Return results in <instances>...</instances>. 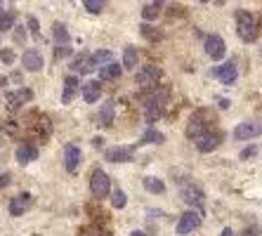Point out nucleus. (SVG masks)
<instances>
[{
    "instance_id": "f257e3e1",
    "label": "nucleus",
    "mask_w": 262,
    "mask_h": 236,
    "mask_svg": "<svg viewBox=\"0 0 262 236\" xmlns=\"http://www.w3.org/2000/svg\"><path fill=\"white\" fill-rule=\"evenodd\" d=\"M236 33H239L241 40H246V43H251V40L258 38L260 26H258L255 17H253L248 10H239V12H236Z\"/></svg>"
},
{
    "instance_id": "f03ea898",
    "label": "nucleus",
    "mask_w": 262,
    "mask_h": 236,
    "mask_svg": "<svg viewBox=\"0 0 262 236\" xmlns=\"http://www.w3.org/2000/svg\"><path fill=\"white\" fill-rule=\"evenodd\" d=\"M201 222H203V217H201V213H198V210H187V213L177 220L175 232H177L180 236H187V234H191L194 229H198V227H201Z\"/></svg>"
},
{
    "instance_id": "7ed1b4c3",
    "label": "nucleus",
    "mask_w": 262,
    "mask_h": 236,
    "mask_svg": "<svg viewBox=\"0 0 262 236\" xmlns=\"http://www.w3.org/2000/svg\"><path fill=\"white\" fill-rule=\"evenodd\" d=\"M90 189L95 198H107L111 192V180L104 170H95L92 172V180H90Z\"/></svg>"
},
{
    "instance_id": "20e7f679",
    "label": "nucleus",
    "mask_w": 262,
    "mask_h": 236,
    "mask_svg": "<svg viewBox=\"0 0 262 236\" xmlns=\"http://www.w3.org/2000/svg\"><path fill=\"white\" fill-rule=\"evenodd\" d=\"M262 135V120H246L234 128V140H253Z\"/></svg>"
},
{
    "instance_id": "39448f33",
    "label": "nucleus",
    "mask_w": 262,
    "mask_h": 236,
    "mask_svg": "<svg viewBox=\"0 0 262 236\" xmlns=\"http://www.w3.org/2000/svg\"><path fill=\"white\" fill-rule=\"evenodd\" d=\"M203 45H206V54L210 57V59H215V62H218V59H222V57H225V52H227L225 40H222L220 36H215V33H213V36H208Z\"/></svg>"
},
{
    "instance_id": "423d86ee",
    "label": "nucleus",
    "mask_w": 262,
    "mask_h": 236,
    "mask_svg": "<svg viewBox=\"0 0 262 236\" xmlns=\"http://www.w3.org/2000/svg\"><path fill=\"white\" fill-rule=\"evenodd\" d=\"M132 156H135V147H113L104 154V158L111 163H130Z\"/></svg>"
},
{
    "instance_id": "0eeeda50",
    "label": "nucleus",
    "mask_w": 262,
    "mask_h": 236,
    "mask_svg": "<svg viewBox=\"0 0 262 236\" xmlns=\"http://www.w3.org/2000/svg\"><path fill=\"white\" fill-rule=\"evenodd\" d=\"M158 76H161V71L156 69V66H144L140 74L135 76V83L140 87H156V80H158Z\"/></svg>"
},
{
    "instance_id": "6e6552de",
    "label": "nucleus",
    "mask_w": 262,
    "mask_h": 236,
    "mask_svg": "<svg viewBox=\"0 0 262 236\" xmlns=\"http://www.w3.org/2000/svg\"><path fill=\"white\" fill-rule=\"evenodd\" d=\"M22 64H24L26 71H33V74H36V71H40V69L45 66L43 54L38 52L36 47H31V50H26V52L22 54Z\"/></svg>"
},
{
    "instance_id": "1a4fd4ad",
    "label": "nucleus",
    "mask_w": 262,
    "mask_h": 236,
    "mask_svg": "<svg viewBox=\"0 0 262 236\" xmlns=\"http://www.w3.org/2000/svg\"><path fill=\"white\" fill-rule=\"evenodd\" d=\"M31 205H33V196H31V194H19V196H14V198L10 201V215L19 217V215H24Z\"/></svg>"
},
{
    "instance_id": "9d476101",
    "label": "nucleus",
    "mask_w": 262,
    "mask_h": 236,
    "mask_svg": "<svg viewBox=\"0 0 262 236\" xmlns=\"http://www.w3.org/2000/svg\"><path fill=\"white\" fill-rule=\"evenodd\" d=\"M213 74H215V78H220L225 85H231V83L239 78V71H236V64H234V62H227V64L218 66Z\"/></svg>"
},
{
    "instance_id": "9b49d317",
    "label": "nucleus",
    "mask_w": 262,
    "mask_h": 236,
    "mask_svg": "<svg viewBox=\"0 0 262 236\" xmlns=\"http://www.w3.org/2000/svg\"><path fill=\"white\" fill-rule=\"evenodd\" d=\"M182 201L187 205H191V208H201L203 201H206V194L201 192L198 187H187V189H182Z\"/></svg>"
},
{
    "instance_id": "f8f14e48",
    "label": "nucleus",
    "mask_w": 262,
    "mask_h": 236,
    "mask_svg": "<svg viewBox=\"0 0 262 236\" xmlns=\"http://www.w3.org/2000/svg\"><path fill=\"white\" fill-rule=\"evenodd\" d=\"M206 132V123H203V114L198 111V114H194V116L189 118V125H187V137L189 140H196V137H201Z\"/></svg>"
},
{
    "instance_id": "ddd939ff",
    "label": "nucleus",
    "mask_w": 262,
    "mask_h": 236,
    "mask_svg": "<svg viewBox=\"0 0 262 236\" xmlns=\"http://www.w3.org/2000/svg\"><path fill=\"white\" fill-rule=\"evenodd\" d=\"M80 161H83V151L78 149L76 144H69L64 149V163H66V170H76L78 165H80Z\"/></svg>"
},
{
    "instance_id": "4468645a",
    "label": "nucleus",
    "mask_w": 262,
    "mask_h": 236,
    "mask_svg": "<svg viewBox=\"0 0 262 236\" xmlns=\"http://www.w3.org/2000/svg\"><path fill=\"white\" fill-rule=\"evenodd\" d=\"M80 92V83H78L76 76H69L64 80V92H62V104H69L74 97Z\"/></svg>"
},
{
    "instance_id": "2eb2a0df",
    "label": "nucleus",
    "mask_w": 262,
    "mask_h": 236,
    "mask_svg": "<svg viewBox=\"0 0 262 236\" xmlns=\"http://www.w3.org/2000/svg\"><path fill=\"white\" fill-rule=\"evenodd\" d=\"M99 92H102V85H99V80H87L85 85H80V95H83V99H85L87 104L97 102V99H99Z\"/></svg>"
},
{
    "instance_id": "dca6fc26",
    "label": "nucleus",
    "mask_w": 262,
    "mask_h": 236,
    "mask_svg": "<svg viewBox=\"0 0 262 236\" xmlns=\"http://www.w3.org/2000/svg\"><path fill=\"white\" fill-rule=\"evenodd\" d=\"M196 149L203 151V154H208V151H213L215 147L220 144V135H210V132H203L201 137H196Z\"/></svg>"
},
{
    "instance_id": "f3484780",
    "label": "nucleus",
    "mask_w": 262,
    "mask_h": 236,
    "mask_svg": "<svg viewBox=\"0 0 262 236\" xmlns=\"http://www.w3.org/2000/svg\"><path fill=\"white\" fill-rule=\"evenodd\" d=\"M31 97H33L31 90H24L22 87V90H17V92H10L5 99H7V107L10 109H19L24 102H31Z\"/></svg>"
},
{
    "instance_id": "a211bd4d",
    "label": "nucleus",
    "mask_w": 262,
    "mask_h": 236,
    "mask_svg": "<svg viewBox=\"0 0 262 236\" xmlns=\"http://www.w3.org/2000/svg\"><path fill=\"white\" fill-rule=\"evenodd\" d=\"M113 114H116L113 102H104L102 109H99V125H102V128H111V125H113Z\"/></svg>"
},
{
    "instance_id": "6ab92c4d",
    "label": "nucleus",
    "mask_w": 262,
    "mask_h": 236,
    "mask_svg": "<svg viewBox=\"0 0 262 236\" xmlns=\"http://www.w3.org/2000/svg\"><path fill=\"white\" fill-rule=\"evenodd\" d=\"M36 158H38V149H36L33 144H22V147L17 149V161L22 163V165L36 161Z\"/></svg>"
},
{
    "instance_id": "aec40b11",
    "label": "nucleus",
    "mask_w": 262,
    "mask_h": 236,
    "mask_svg": "<svg viewBox=\"0 0 262 236\" xmlns=\"http://www.w3.org/2000/svg\"><path fill=\"white\" fill-rule=\"evenodd\" d=\"M71 69L76 71V74H90V71H95V66L90 62V54L83 52L80 57H76L74 62H71Z\"/></svg>"
},
{
    "instance_id": "412c9836",
    "label": "nucleus",
    "mask_w": 262,
    "mask_h": 236,
    "mask_svg": "<svg viewBox=\"0 0 262 236\" xmlns=\"http://www.w3.org/2000/svg\"><path fill=\"white\" fill-rule=\"evenodd\" d=\"M120 76V66L116 62H109V64L99 66V78L102 80H113V78H118Z\"/></svg>"
},
{
    "instance_id": "4be33fe9",
    "label": "nucleus",
    "mask_w": 262,
    "mask_h": 236,
    "mask_svg": "<svg viewBox=\"0 0 262 236\" xmlns=\"http://www.w3.org/2000/svg\"><path fill=\"white\" fill-rule=\"evenodd\" d=\"M165 137L163 132H158L156 128H147L142 135V140H140V144H163Z\"/></svg>"
},
{
    "instance_id": "5701e85b",
    "label": "nucleus",
    "mask_w": 262,
    "mask_h": 236,
    "mask_svg": "<svg viewBox=\"0 0 262 236\" xmlns=\"http://www.w3.org/2000/svg\"><path fill=\"white\" fill-rule=\"evenodd\" d=\"M90 62H92V66H95V69H99V66L113 62V52H109V50H99V52L90 54Z\"/></svg>"
},
{
    "instance_id": "b1692460",
    "label": "nucleus",
    "mask_w": 262,
    "mask_h": 236,
    "mask_svg": "<svg viewBox=\"0 0 262 236\" xmlns=\"http://www.w3.org/2000/svg\"><path fill=\"white\" fill-rule=\"evenodd\" d=\"M144 189L149 194H163L165 192V184L163 180H158V177H144Z\"/></svg>"
},
{
    "instance_id": "393cba45",
    "label": "nucleus",
    "mask_w": 262,
    "mask_h": 236,
    "mask_svg": "<svg viewBox=\"0 0 262 236\" xmlns=\"http://www.w3.org/2000/svg\"><path fill=\"white\" fill-rule=\"evenodd\" d=\"M137 59H140L137 47H125V52H123V69H137Z\"/></svg>"
},
{
    "instance_id": "a878e982",
    "label": "nucleus",
    "mask_w": 262,
    "mask_h": 236,
    "mask_svg": "<svg viewBox=\"0 0 262 236\" xmlns=\"http://www.w3.org/2000/svg\"><path fill=\"white\" fill-rule=\"evenodd\" d=\"M52 36H55L57 45H66V43H69V38H71L69 31H66V26H64V24H59V22L52 26Z\"/></svg>"
},
{
    "instance_id": "bb28decb",
    "label": "nucleus",
    "mask_w": 262,
    "mask_h": 236,
    "mask_svg": "<svg viewBox=\"0 0 262 236\" xmlns=\"http://www.w3.org/2000/svg\"><path fill=\"white\" fill-rule=\"evenodd\" d=\"M158 14H161V0H156V2H151V5H144L142 17L147 19V22H151V19H156Z\"/></svg>"
},
{
    "instance_id": "cd10ccee",
    "label": "nucleus",
    "mask_w": 262,
    "mask_h": 236,
    "mask_svg": "<svg viewBox=\"0 0 262 236\" xmlns=\"http://www.w3.org/2000/svg\"><path fill=\"white\" fill-rule=\"evenodd\" d=\"M14 29V12H0V31Z\"/></svg>"
},
{
    "instance_id": "c85d7f7f",
    "label": "nucleus",
    "mask_w": 262,
    "mask_h": 236,
    "mask_svg": "<svg viewBox=\"0 0 262 236\" xmlns=\"http://www.w3.org/2000/svg\"><path fill=\"white\" fill-rule=\"evenodd\" d=\"M83 5H85L87 12H92V14H99V12L107 7V0H83Z\"/></svg>"
},
{
    "instance_id": "c756f323",
    "label": "nucleus",
    "mask_w": 262,
    "mask_h": 236,
    "mask_svg": "<svg viewBox=\"0 0 262 236\" xmlns=\"http://www.w3.org/2000/svg\"><path fill=\"white\" fill-rule=\"evenodd\" d=\"M140 31H142V36L147 38V40H161V38H163V33H161V31H153L149 24H142V26H140Z\"/></svg>"
},
{
    "instance_id": "7c9ffc66",
    "label": "nucleus",
    "mask_w": 262,
    "mask_h": 236,
    "mask_svg": "<svg viewBox=\"0 0 262 236\" xmlns=\"http://www.w3.org/2000/svg\"><path fill=\"white\" fill-rule=\"evenodd\" d=\"M125 203H128V198H125V194L120 192V189H116V192H113V198H111V205H113V208H125Z\"/></svg>"
},
{
    "instance_id": "2f4dec72",
    "label": "nucleus",
    "mask_w": 262,
    "mask_h": 236,
    "mask_svg": "<svg viewBox=\"0 0 262 236\" xmlns=\"http://www.w3.org/2000/svg\"><path fill=\"white\" fill-rule=\"evenodd\" d=\"M0 59H2L5 64H12V62H14V52H12L10 47H7V50L2 47V50H0Z\"/></svg>"
},
{
    "instance_id": "473e14b6",
    "label": "nucleus",
    "mask_w": 262,
    "mask_h": 236,
    "mask_svg": "<svg viewBox=\"0 0 262 236\" xmlns=\"http://www.w3.org/2000/svg\"><path fill=\"white\" fill-rule=\"evenodd\" d=\"M55 54H57V59H64V57H69V54H71V47H69V45H57Z\"/></svg>"
},
{
    "instance_id": "72a5a7b5",
    "label": "nucleus",
    "mask_w": 262,
    "mask_h": 236,
    "mask_svg": "<svg viewBox=\"0 0 262 236\" xmlns=\"http://www.w3.org/2000/svg\"><path fill=\"white\" fill-rule=\"evenodd\" d=\"M29 29L36 38H40V29H38V22H36V17H29Z\"/></svg>"
},
{
    "instance_id": "f704fd0d",
    "label": "nucleus",
    "mask_w": 262,
    "mask_h": 236,
    "mask_svg": "<svg viewBox=\"0 0 262 236\" xmlns=\"http://www.w3.org/2000/svg\"><path fill=\"white\" fill-rule=\"evenodd\" d=\"M255 154H258V147H251V149H243V151H241L239 158H243V161H246V158H251V156H255Z\"/></svg>"
},
{
    "instance_id": "c9c22d12",
    "label": "nucleus",
    "mask_w": 262,
    "mask_h": 236,
    "mask_svg": "<svg viewBox=\"0 0 262 236\" xmlns=\"http://www.w3.org/2000/svg\"><path fill=\"white\" fill-rule=\"evenodd\" d=\"M243 236H260V227H248L243 232Z\"/></svg>"
},
{
    "instance_id": "e433bc0d",
    "label": "nucleus",
    "mask_w": 262,
    "mask_h": 236,
    "mask_svg": "<svg viewBox=\"0 0 262 236\" xmlns=\"http://www.w3.org/2000/svg\"><path fill=\"white\" fill-rule=\"evenodd\" d=\"M10 184V175L5 172V175H0V187H7Z\"/></svg>"
},
{
    "instance_id": "4c0bfd02",
    "label": "nucleus",
    "mask_w": 262,
    "mask_h": 236,
    "mask_svg": "<svg viewBox=\"0 0 262 236\" xmlns=\"http://www.w3.org/2000/svg\"><path fill=\"white\" fill-rule=\"evenodd\" d=\"M92 144H95V147H104V140H102V137H95V140H92Z\"/></svg>"
},
{
    "instance_id": "58836bf2",
    "label": "nucleus",
    "mask_w": 262,
    "mask_h": 236,
    "mask_svg": "<svg viewBox=\"0 0 262 236\" xmlns=\"http://www.w3.org/2000/svg\"><path fill=\"white\" fill-rule=\"evenodd\" d=\"M24 38H26V31H22V29H19V31H17V40H24Z\"/></svg>"
},
{
    "instance_id": "ea45409f",
    "label": "nucleus",
    "mask_w": 262,
    "mask_h": 236,
    "mask_svg": "<svg viewBox=\"0 0 262 236\" xmlns=\"http://www.w3.org/2000/svg\"><path fill=\"white\" fill-rule=\"evenodd\" d=\"M220 236H234V232H231V229H222V234Z\"/></svg>"
},
{
    "instance_id": "a19ab883",
    "label": "nucleus",
    "mask_w": 262,
    "mask_h": 236,
    "mask_svg": "<svg viewBox=\"0 0 262 236\" xmlns=\"http://www.w3.org/2000/svg\"><path fill=\"white\" fill-rule=\"evenodd\" d=\"M130 236H144V234H142V232H132Z\"/></svg>"
},
{
    "instance_id": "79ce46f5",
    "label": "nucleus",
    "mask_w": 262,
    "mask_h": 236,
    "mask_svg": "<svg viewBox=\"0 0 262 236\" xmlns=\"http://www.w3.org/2000/svg\"><path fill=\"white\" fill-rule=\"evenodd\" d=\"M2 83H5V78H0V85H2Z\"/></svg>"
},
{
    "instance_id": "37998d69",
    "label": "nucleus",
    "mask_w": 262,
    "mask_h": 236,
    "mask_svg": "<svg viewBox=\"0 0 262 236\" xmlns=\"http://www.w3.org/2000/svg\"><path fill=\"white\" fill-rule=\"evenodd\" d=\"M218 2H225V0H218Z\"/></svg>"
},
{
    "instance_id": "c03bdc74",
    "label": "nucleus",
    "mask_w": 262,
    "mask_h": 236,
    "mask_svg": "<svg viewBox=\"0 0 262 236\" xmlns=\"http://www.w3.org/2000/svg\"><path fill=\"white\" fill-rule=\"evenodd\" d=\"M201 2H208V0H201Z\"/></svg>"
}]
</instances>
